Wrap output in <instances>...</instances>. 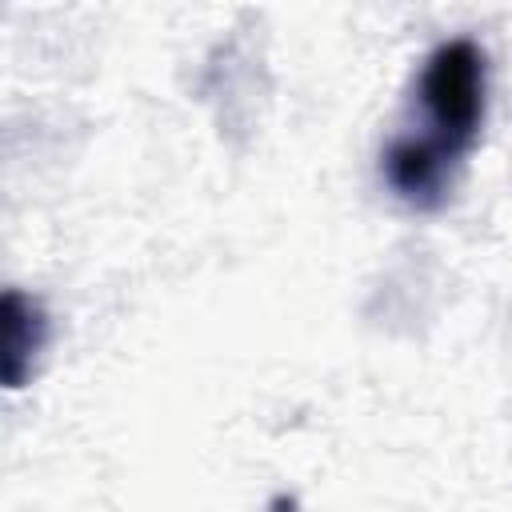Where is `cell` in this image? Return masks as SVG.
<instances>
[{
  "label": "cell",
  "mask_w": 512,
  "mask_h": 512,
  "mask_svg": "<svg viewBox=\"0 0 512 512\" xmlns=\"http://www.w3.org/2000/svg\"><path fill=\"white\" fill-rule=\"evenodd\" d=\"M484 100H488L484 48L468 36L436 44L416 84L420 124L412 132H400L384 152V180L404 204L420 212L444 204L456 168L464 164V156L480 136Z\"/></svg>",
  "instance_id": "obj_1"
},
{
  "label": "cell",
  "mask_w": 512,
  "mask_h": 512,
  "mask_svg": "<svg viewBox=\"0 0 512 512\" xmlns=\"http://www.w3.org/2000/svg\"><path fill=\"white\" fill-rule=\"evenodd\" d=\"M0 328H4V336H0V376H4L8 388H20L32 372V360L44 348V336H48L44 308L32 296L8 288L4 300H0Z\"/></svg>",
  "instance_id": "obj_2"
}]
</instances>
